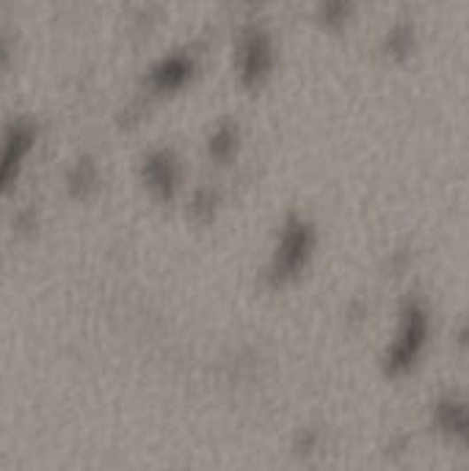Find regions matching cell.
Here are the masks:
<instances>
[{
	"label": "cell",
	"instance_id": "1",
	"mask_svg": "<svg viewBox=\"0 0 469 471\" xmlns=\"http://www.w3.org/2000/svg\"><path fill=\"white\" fill-rule=\"evenodd\" d=\"M26 149H28V133H22V130L12 133V138L6 141L4 157H0V191H4V185L9 182L12 171L17 169V163L26 155Z\"/></svg>",
	"mask_w": 469,
	"mask_h": 471
}]
</instances>
